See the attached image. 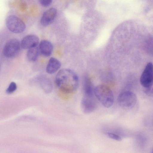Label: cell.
I'll list each match as a JSON object with an SVG mask.
<instances>
[{
	"label": "cell",
	"instance_id": "cell-1",
	"mask_svg": "<svg viewBox=\"0 0 153 153\" xmlns=\"http://www.w3.org/2000/svg\"><path fill=\"white\" fill-rule=\"evenodd\" d=\"M55 83L62 91L66 93H71L77 88L79 79L77 75L73 70L64 68L57 73L55 78Z\"/></svg>",
	"mask_w": 153,
	"mask_h": 153
},
{
	"label": "cell",
	"instance_id": "cell-2",
	"mask_svg": "<svg viewBox=\"0 0 153 153\" xmlns=\"http://www.w3.org/2000/svg\"><path fill=\"white\" fill-rule=\"evenodd\" d=\"M94 95L105 107H111L114 103V96L111 89L104 85H99L94 88Z\"/></svg>",
	"mask_w": 153,
	"mask_h": 153
},
{
	"label": "cell",
	"instance_id": "cell-3",
	"mask_svg": "<svg viewBox=\"0 0 153 153\" xmlns=\"http://www.w3.org/2000/svg\"><path fill=\"white\" fill-rule=\"evenodd\" d=\"M5 23L8 29L14 33H21L25 31L26 28L24 22L14 15L8 16L6 19Z\"/></svg>",
	"mask_w": 153,
	"mask_h": 153
},
{
	"label": "cell",
	"instance_id": "cell-4",
	"mask_svg": "<svg viewBox=\"0 0 153 153\" xmlns=\"http://www.w3.org/2000/svg\"><path fill=\"white\" fill-rule=\"evenodd\" d=\"M137 98L133 92L125 91L120 93L118 97V101L119 105L125 108L133 107L136 104Z\"/></svg>",
	"mask_w": 153,
	"mask_h": 153
},
{
	"label": "cell",
	"instance_id": "cell-5",
	"mask_svg": "<svg viewBox=\"0 0 153 153\" xmlns=\"http://www.w3.org/2000/svg\"><path fill=\"white\" fill-rule=\"evenodd\" d=\"M21 47L20 42L18 39L15 38L10 39L4 45V54L8 58L14 57L19 53Z\"/></svg>",
	"mask_w": 153,
	"mask_h": 153
},
{
	"label": "cell",
	"instance_id": "cell-6",
	"mask_svg": "<svg viewBox=\"0 0 153 153\" xmlns=\"http://www.w3.org/2000/svg\"><path fill=\"white\" fill-rule=\"evenodd\" d=\"M140 84L145 89L152 88L153 65L148 63L146 66L140 79Z\"/></svg>",
	"mask_w": 153,
	"mask_h": 153
},
{
	"label": "cell",
	"instance_id": "cell-7",
	"mask_svg": "<svg viewBox=\"0 0 153 153\" xmlns=\"http://www.w3.org/2000/svg\"><path fill=\"white\" fill-rule=\"evenodd\" d=\"M81 107L83 112L88 114L94 111L97 104L94 96L84 95L81 102Z\"/></svg>",
	"mask_w": 153,
	"mask_h": 153
},
{
	"label": "cell",
	"instance_id": "cell-8",
	"mask_svg": "<svg viewBox=\"0 0 153 153\" xmlns=\"http://www.w3.org/2000/svg\"><path fill=\"white\" fill-rule=\"evenodd\" d=\"M57 13L56 9L54 7L51 8L45 11L41 19V25L46 27L51 24L56 17Z\"/></svg>",
	"mask_w": 153,
	"mask_h": 153
},
{
	"label": "cell",
	"instance_id": "cell-9",
	"mask_svg": "<svg viewBox=\"0 0 153 153\" xmlns=\"http://www.w3.org/2000/svg\"><path fill=\"white\" fill-rule=\"evenodd\" d=\"M39 42V38L37 36L34 35H28L22 39L20 44L22 48L28 49L37 46Z\"/></svg>",
	"mask_w": 153,
	"mask_h": 153
},
{
	"label": "cell",
	"instance_id": "cell-10",
	"mask_svg": "<svg viewBox=\"0 0 153 153\" xmlns=\"http://www.w3.org/2000/svg\"><path fill=\"white\" fill-rule=\"evenodd\" d=\"M38 48L39 52L42 55L48 57L51 54L53 46L52 43L49 41L43 40L40 42Z\"/></svg>",
	"mask_w": 153,
	"mask_h": 153
},
{
	"label": "cell",
	"instance_id": "cell-11",
	"mask_svg": "<svg viewBox=\"0 0 153 153\" xmlns=\"http://www.w3.org/2000/svg\"><path fill=\"white\" fill-rule=\"evenodd\" d=\"M60 62L57 59L52 57L50 58L46 67V72L52 74L56 72L61 67Z\"/></svg>",
	"mask_w": 153,
	"mask_h": 153
},
{
	"label": "cell",
	"instance_id": "cell-12",
	"mask_svg": "<svg viewBox=\"0 0 153 153\" xmlns=\"http://www.w3.org/2000/svg\"><path fill=\"white\" fill-rule=\"evenodd\" d=\"M38 81L40 86L46 93H51L53 89V85L51 80L48 78L41 76L38 79Z\"/></svg>",
	"mask_w": 153,
	"mask_h": 153
},
{
	"label": "cell",
	"instance_id": "cell-13",
	"mask_svg": "<svg viewBox=\"0 0 153 153\" xmlns=\"http://www.w3.org/2000/svg\"><path fill=\"white\" fill-rule=\"evenodd\" d=\"M94 89L92 84L88 77L85 78L83 84L84 95L94 96Z\"/></svg>",
	"mask_w": 153,
	"mask_h": 153
},
{
	"label": "cell",
	"instance_id": "cell-14",
	"mask_svg": "<svg viewBox=\"0 0 153 153\" xmlns=\"http://www.w3.org/2000/svg\"><path fill=\"white\" fill-rule=\"evenodd\" d=\"M39 52L38 47L37 46L29 49L26 53L27 58L30 62H35L37 59Z\"/></svg>",
	"mask_w": 153,
	"mask_h": 153
},
{
	"label": "cell",
	"instance_id": "cell-15",
	"mask_svg": "<svg viewBox=\"0 0 153 153\" xmlns=\"http://www.w3.org/2000/svg\"><path fill=\"white\" fill-rule=\"evenodd\" d=\"M17 86L16 83L12 82L9 85L6 90V92L8 94H10L14 92L17 89Z\"/></svg>",
	"mask_w": 153,
	"mask_h": 153
},
{
	"label": "cell",
	"instance_id": "cell-16",
	"mask_svg": "<svg viewBox=\"0 0 153 153\" xmlns=\"http://www.w3.org/2000/svg\"><path fill=\"white\" fill-rule=\"evenodd\" d=\"M108 137L114 140L118 141H120L122 140L121 137L119 135L111 132L107 133Z\"/></svg>",
	"mask_w": 153,
	"mask_h": 153
},
{
	"label": "cell",
	"instance_id": "cell-17",
	"mask_svg": "<svg viewBox=\"0 0 153 153\" xmlns=\"http://www.w3.org/2000/svg\"><path fill=\"white\" fill-rule=\"evenodd\" d=\"M52 1L53 0H39L41 5L45 7L49 6L52 3Z\"/></svg>",
	"mask_w": 153,
	"mask_h": 153
},
{
	"label": "cell",
	"instance_id": "cell-18",
	"mask_svg": "<svg viewBox=\"0 0 153 153\" xmlns=\"http://www.w3.org/2000/svg\"></svg>",
	"mask_w": 153,
	"mask_h": 153
}]
</instances>
